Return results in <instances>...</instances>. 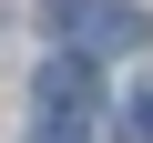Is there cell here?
Instances as JSON below:
<instances>
[{
	"instance_id": "cell-1",
	"label": "cell",
	"mask_w": 153,
	"mask_h": 143,
	"mask_svg": "<svg viewBox=\"0 0 153 143\" xmlns=\"http://www.w3.org/2000/svg\"><path fill=\"white\" fill-rule=\"evenodd\" d=\"M41 31L71 61H102V51H143L153 41V21L133 10V0H41Z\"/></svg>"
},
{
	"instance_id": "cell-2",
	"label": "cell",
	"mask_w": 153,
	"mask_h": 143,
	"mask_svg": "<svg viewBox=\"0 0 153 143\" xmlns=\"http://www.w3.org/2000/svg\"><path fill=\"white\" fill-rule=\"evenodd\" d=\"M31 102H41L51 123H92V61H71V51L41 61V92H31Z\"/></svg>"
},
{
	"instance_id": "cell-3",
	"label": "cell",
	"mask_w": 153,
	"mask_h": 143,
	"mask_svg": "<svg viewBox=\"0 0 153 143\" xmlns=\"http://www.w3.org/2000/svg\"><path fill=\"white\" fill-rule=\"evenodd\" d=\"M123 133H133V143H153V82H133V92H123Z\"/></svg>"
},
{
	"instance_id": "cell-4",
	"label": "cell",
	"mask_w": 153,
	"mask_h": 143,
	"mask_svg": "<svg viewBox=\"0 0 153 143\" xmlns=\"http://www.w3.org/2000/svg\"><path fill=\"white\" fill-rule=\"evenodd\" d=\"M31 143H92V123H41Z\"/></svg>"
}]
</instances>
